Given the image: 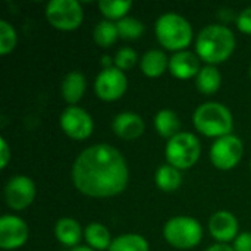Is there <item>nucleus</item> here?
<instances>
[{
  "label": "nucleus",
  "instance_id": "19",
  "mask_svg": "<svg viewBox=\"0 0 251 251\" xmlns=\"http://www.w3.org/2000/svg\"><path fill=\"white\" fill-rule=\"evenodd\" d=\"M168 66V57L160 50H150L141 59V71L150 78L160 76Z\"/></svg>",
  "mask_w": 251,
  "mask_h": 251
},
{
  "label": "nucleus",
  "instance_id": "7",
  "mask_svg": "<svg viewBox=\"0 0 251 251\" xmlns=\"http://www.w3.org/2000/svg\"><path fill=\"white\" fill-rule=\"evenodd\" d=\"M46 16L54 28L71 31L81 25L84 12L76 0H51L46 7Z\"/></svg>",
  "mask_w": 251,
  "mask_h": 251
},
{
  "label": "nucleus",
  "instance_id": "4",
  "mask_svg": "<svg viewBox=\"0 0 251 251\" xmlns=\"http://www.w3.org/2000/svg\"><path fill=\"white\" fill-rule=\"evenodd\" d=\"M156 35L159 43L168 50L182 51L193 38L190 22L176 13H165L156 22Z\"/></svg>",
  "mask_w": 251,
  "mask_h": 251
},
{
  "label": "nucleus",
  "instance_id": "18",
  "mask_svg": "<svg viewBox=\"0 0 251 251\" xmlns=\"http://www.w3.org/2000/svg\"><path fill=\"white\" fill-rule=\"evenodd\" d=\"M154 126L157 129V132L163 137V138H174L175 135L179 134V128H181V122L179 118L175 112L172 110H160L156 118H154Z\"/></svg>",
  "mask_w": 251,
  "mask_h": 251
},
{
  "label": "nucleus",
  "instance_id": "3",
  "mask_svg": "<svg viewBox=\"0 0 251 251\" xmlns=\"http://www.w3.org/2000/svg\"><path fill=\"white\" fill-rule=\"evenodd\" d=\"M194 126L206 137L229 135L234 126V119L229 109L221 103H204L194 113Z\"/></svg>",
  "mask_w": 251,
  "mask_h": 251
},
{
  "label": "nucleus",
  "instance_id": "32",
  "mask_svg": "<svg viewBox=\"0 0 251 251\" xmlns=\"http://www.w3.org/2000/svg\"><path fill=\"white\" fill-rule=\"evenodd\" d=\"M206 251H234V249L228 247L225 244H216V246H212L210 249H207Z\"/></svg>",
  "mask_w": 251,
  "mask_h": 251
},
{
  "label": "nucleus",
  "instance_id": "20",
  "mask_svg": "<svg viewBox=\"0 0 251 251\" xmlns=\"http://www.w3.org/2000/svg\"><path fill=\"white\" fill-rule=\"evenodd\" d=\"M221 81H222V78H221V72L218 71V68H215L213 65H209V66H204L199 72L196 85L200 93H203L206 96H212L219 90Z\"/></svg>",
  "mask_w": 251,
  "mask_h": 251
},
{
  "label": "nucleus",
  "instance_id": "16",
  "mask_svg": "<svg viewBox=\"0 0 251 251\" xmlns=\"http://www.w3.org/2000/svg\"><path fill=\"white\" fill-rule=\"evenodd\" d=\"M85 78L81 72H69L62 82V96L69 104L78 103L85 93Z\"/></svg>",
  "mask_w": 251,
  "mask_h": 251
},
{
  "label": "nucleus",
  "instance_id": "15",
  "mask_svg": "<svg viewBox=\"0 0 251 251\" xmlns=\"http://www.w3.org/2000/svg\"><path fill=\"white\" fill-rule=\"evenodd\" d=\"M113 132L124 140H137L144 132V121L137 113L125 112L113 119Z\"/></svg>",
  "mask_w": 251,
  "mask_h": 251
},
{
  "label": "nucleus",
  "instance_id": "34",
  "mask_svg": "<svg viewBox=\"0 0 251 251\" xmlns=\"http://www.w3.org/2000/svg\"><path fill=\"white\" fill-rule=\"evenodd\" d=\"M250 75H251V69H250Z\"/></svg>",
  "mask_w": 251,
  "mask_h": 251
},
{
  "label": "nucleus",
  "instance_id": "1",
  "mask_svg": "<svg viewBox=\"0 0 251 251\" xmlns=\"http://www.w3.org/2000/svg\"><path fill=\"white\" fill-rule=\"evenodd\" d=\"M74 184L88 197H113L121 194L129 179L126 162L121 151L107 144L85 149L72 169Z\"/></svg>",
  "mask_w": 251,
  "mask_h": 251
},
{
  "label": "nucleus",
  "instance_id": "28",
  "mask_svg": "<svg viewBox=\"0 0 251 251\" xmlns=\"http://www.w3.org/2000/svg\"><path fill=\"white\" fill-rule=\"evenodd\" d=\"M137 53L129 49V47H124L121 50H118L116 56H115V65L118 69L121 71H126L131 69L135 63H137Z\"/></svg>",
  "mask_w": 251,
  "mask_h": 251
},
{
  "label": "nucleus",
  "instance_id": "2",
  "mask_svg": "<svg viewBox=\"0 0 251 251\" xmlns=\"http://www.w3.org/2000/svg\"><path fill=\"white\" fill-rule=\"evenodd\" d=\"M235 49V35L224 25H209L200 31L196 50L201 60L215 65L225 62Z\"/></svg>",
  "mask_w": 251,
  "mask_h": 251
},
{
  "label": "nucleus",
  "instance_id": "14",
  "mask_svg": "<svg viewBox=\"0 0 251 251\" xmlns=\"http://www.w3.org/2000/svg\"><path fill=\"white\" fill-rule=\"evenodd\" d=\"M169 69L171 74L179 79H188L193 78L196 75H199L200 69V62L199 57L187 50L182 51H176L171 60H169Z\"/></svg>",
  "mask_w": 251,
  "mask_h": 251
},
{
  "label": "nucleus",
  "instance_id": "5",
  "mask_svg": "<svg viewBox=\"0 0 251 251\" xmlns=\"http://www.w3.org/2000/svg\"><path fill=\"white\" fill-rule=\"evenodd\" d=\"M163 235L171 246L179 250H188L200 244L203 238V229L196 219L188 216H178L172 218L165 225Z\"/></svg>",
  "mask_w": 251,
  "mask_h": 251
},
{
  "label": "nucleus",
  "instance_id": "27",
  "mask_svg": "<svg viewBox=\"0 0 251 251\" xmlns=\"http://www.w3.org/2000/svg\"><path fill=\"white\" fill-rule=\"evenodd\" d=\"M16 46V32L13 26L6 22L0 21V54H7L10 53Z\"/></svg>",
  "mask_w": 251,
  "mask_h": 251
},
{
  "label": "nucleus",
  "instance_id": "8",
  "mask_svg": "<svg viewBox=\"0 0 251 251\" xmlns=\"http://www.w3.org/2000/svg\"><path fill=\"white\" fill-rule=\"evenodd\" d=\"M244 146L241 140L235 135H225L218 138L210 149L212 163L222 171H229L235 168L243 157Z\"/></svg>",
  "mask_w": 251,
  "mask_h": 251
},
{
  "label": "nucleus",
  "instance_id": "12",
  "mask_svg": "<svg viewBox=\"0 0 251 251\" xmlns=\"http://www.w3.org/2000/svg\"><path fill=\"white\" fill-rule=\"evenodd\" d=\"M28 240V226L18 218L6 215L0 219V247L3 250H16Z\"/></svg>",
  "mask_w": 251,
  "mask_h": 251
},
{
  "label": "nucleus",
  "instance_id": "9",
  "mask_svg": "<svg viewBox=\"0 0 251 251\" xmlns=\"http://www.w3.org/2000/svg\"><path fill=\"white\" fill-rule=\"evenodd\" d=\"M96 94L104 100V101H113L121 99L126 88H128V81L125 74L118 69V68H107L103 69L97 79H96Z\"/></svg>",
  "mask_w": 251,
  "mask_h": 251
},
{
  "label": "nucleus",
  "instance_id": "23",
  "mask_svg": "<svg viewBox=\"0 0 251 251\" xmlns=\"http://www.w3.org/2000/svg\"><path fill=\"white\" fill-rule=\"evenodd\" d=\"M109 251H149V244L141 235L125 234L112 241Z\"/></svg>",
  "mask_w": 251,
  "mask_h": 251
},
{
  "label": "nucleus",
  "instance_id": "22",
  "mask_svg": "<svg viewBox=\"0 0 251 251\" xmlns=\"http://www.w3.org/2000/svg\"><path fill=\"white\" fill-rule=\"evenodd\" d=\"M181 174L179 169L174 168L172 165H163L159 168L157 174H156V184L160 190L163 191H175L179 188L181 185Z\"/></svg>",
  "mask_w": 251,
  "mask_h": 251
},
{
  "label": "nucleus",
  "instance_id": "29",
  "mask_svg": "<svg viewBox=\"0 0 251 251\" xmlns=\"http://www.w3.org/2000/svg\"><path fill=\"white\" fill-rule=\"evenodd\" d=\"M238 29L244 34H251V7L244 9L237 19Z\"/></svg>",
  "mask_w": 251,
  "mask_h": 251
},
{
  "label": "nucleus",
  "instance_id": "31",
  "mask_svg": "<svg viewBox=\"0 0 251 251\" xmlns=\"http://www.w3.org/2000/svg\"><path fill=\"white\" fill-rule=\"evenodd\" d=\"M0 144H1V165H0V168L4 169L7 166V163H9L10 153H9V147H7V143H6L4 138L0 140Z\"/></svg>",
  "mask_w": 251,
  "mask_h": 251
},
{
  "label": "nucleus",
  "instance_id": "17",
  "mask_svg": "<svg viewBox=\"0 0 251 251\" xmlns=\"http://www.w3.org/2000/svg\"><path fill=\"white\" fill-rule=\"evenodd\" d=\"M54 235L63 246L75 249V246L81 240L82 231H81L79 224L75 219L63 218V219L57 221V224L54 226Z\"/></svg>",
  "mask_w": 251,
  "mask_h": 251
},
{
  "label": "nucleus",
  "instance_id": "26",
  "mask_svg": "<svg viewBox=\"0 0 251 251\" xmlns=\"http://www.w3.org/2000/svg\"><path fill=\"white\" fill-rule=\"evenodd\" d=\"M116 26H118L119 37H122L125 40H135L144 31L143 24L135 18H124V19L118 21Z\"/></svg>",
  "mask_w": 251,
  "mask_h": 251
},
{
  "label": "nucleus",
  "instance_id": "11",
  "mask_svg": "<svg viewBox=\"0 0 251 251\" xmlns=\"http://www.w3.org/2000/svg\"><path fill=\"white\" fill-rule=\"evenodd\" d=\"M60 126L72 140H85L93 134L94 124L85 110L76 106H69L60 116Z\"/></svg>",
  "mask_w": 251,
  "mask_h": 251
},
{
  "label": "nucleus",
  "instance_id": "25",
  "mask_svg": "<svg viewBox=\"0 0 251 251\" xmlns=\"http://www.w3.org/2000/svg\"><path fill=\"white\" fill-rule=\"evenodd\" d=\"M131 1H121V0H101L99 3L100 12L109 19H124L126 12L131 9Z\"/></svg>",
  "mask_w": 251,
  "mask_h": 251
},
{
  "label": "nucleus",
  "instance_id": "24",
  "mask_svg": "<svg viewBox=\"0 0 251 251\" xmlns=\"http://www.w3.org/2000/svg\"><path fill=\"white\" fill-rule=\"evenodd\" d=\"M119 32H118V26L116 24L110 22V21H101L96 25L94 31H93V38L94 41L100 46V47H109L112 46L116 38H118Z\"/></svg>",
  "mask_w": 251,
  "mask_h": 251
},
{
  "label": "nucleus",
  "instance_id": "10",
  "mask_svg": "<svg viewBox=\"0 0 251 251\" xmlns=\"http://www.w3.org/2000/svg\"><path fill=\"white\" fill-rule=\"evenodd\" d=\"M4 199L10 209L22 210L28 207L35 199V184L24 175L10 178L4 187Z\"/></svg>",
  "mask_w": 251,
  "mask_h": 251
},
{
  "label": "nucleus",
  "instance_id": "33",
  "mask_svg": "<svg viewBox=\"0 0 251 251\" xmlns=\"http://www.w3.org/2000/svg\"><path fill=\"white\" fill-rule=\"evenodd\" d=\"M71 251H94L93 249H90V247H75V249H72Z\"/></svg>",
  "mask_w": 251,
  "mask_h": 251
},
{
  "label": "nucleus",
  "instance_id": "13",
  "mask_svg": "<svg viewBox=\"0 0 251 251\" xmlns=\"http://www.w3.org/2000/svg\"><path fill=\"white\" fill-rule=\"evenodd\" d=\"M209 229L215 240L226 243L235 238L238 232V222H237V218L231 212L221 210V212H216L210 218Z\"/></svg>",
  "mask_w": 251,
  "mask_h": 251
},
{
  "label": "nucleus",
  "instance_id": "21",
  "mask_svg": "<svg viewBox=\"0 0 251 251\" xmlns=\"http://www.w3.org/2000/svg\"><path fill=\"white\" fill-rule=\"evenodd\" d=\"M85 240L93 250H106L112 246L109 231L106 229V226L97 222L90 224L85 228Z\"/></svg>",
  "mask_w": 251,
  "mask_h": 251
},
{
  "label": "nucleus",
  "instance_id": "6",
  "mask_svg": "<svg viewBox=\"0 0 251 251\" xmlns=\"http://www.w3.org/2000/svg\"><path fill=\"white\" fill-rule=\"evenodd\" d=\"M165 153L169 165L176 169H188L200 159L201 147L196 135L190 132H179L168 141Z\"/></svg>",
  "mask_w": 251,
  "mask_h": 251
},
{
  "label": "nucleus",
  "instance_id": "30",
  "mask_svg": "<svg viewBox=\"0 0 251 251\" xmlns=\"http://www.w3.org/2000/svg\"><path fill=\"white\" fill-rule=\"evenodd\" d=\"M234 251H251V232H243L235 238Z\"/></svg>",
  "mask_w": 251,
  "mask_h": 251
}]
</instances>
